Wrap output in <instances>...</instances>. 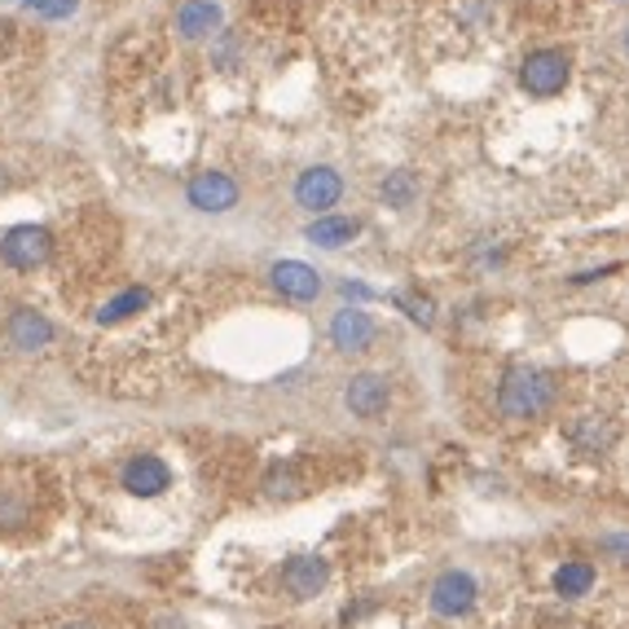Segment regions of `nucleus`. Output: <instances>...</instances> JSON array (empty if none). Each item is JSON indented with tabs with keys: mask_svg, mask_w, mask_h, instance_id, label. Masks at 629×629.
I'll return each mask as SVG.
<instances>
[{
	"mask_svg": "<svg viewBox=\"0 0 629 629\" xmlns=\"http://www.w3.org/2000/svg\"><path fill=\"white\" fill-rule=\"evenodd\" d=\"M555 406V379L537 366H511L497 384V410L506 419L515 422H528V419H542L546 410Z\"/></svg>",
	"mask_w": 629,
	"mask_h": 629,
	"instance_id": "1",
	"label": "nucleus"
},
{
	"mask_svg": "<svg viewBox=\"0 0 629 629\" xmlns=\"http://www.w3.org/2000/svg\"><path fill=\"white\" fill-rule=\"evenodd\" d=\"M573 80V57L564 49H537L520 66V88L528 97H559Z\"/></svg>",
	"mask_w": 629,
	"mask_h": 629,
	"instance_id": "2",
	"label": "nucleus"
},
{
	"mask_svg": "<svg viewBox=\"0 0 629 629\" xmlns=\"http://www.w3.org/2000/svg\"><path fill=\"white\" fill-rule=\"evenodd\" d=\"M475 599H480V581H475L466 568H444V573L431 581V590H427V608H431L436 617H444V621L466 617V612L475 608Z\"/></svg>",
	"mask_w": 629,
	"mask_h": 629,
	"instance_id": "3",
	"label": "nucleus"
},
{
	"mask_svg": "<svg viewBox=\"0 0 629 629\" xmlns=\"http://www.w3.org/2000/svg\"><path fill=\"white\" fill-rule=\"evenodd\" d=\"M53 255V233L44 224H13L0 238V260L9 269H40Z\"/></svg>",
	"mask_w": 629,
	"mask_h": 629,
	"instance_id": "4",
	"label": "nucleus"
},
{
	"mask_svg": "<svg viewBox=\"0 0 629 629\" xmlns=\"http://www.w3.org/2000/svg\"><path fill=\"white\" fill-rule=\"evenodd\" d=\"M344 199V177L326 164H313L295 177V203L313 216H331V208Z\"/></svg>",
	"mask_w": 629,
	"mask_h": 629,
	"instance_id": "5",
	"label": "nucleus"
},
{
	"mask_svg": "<svg viewBox=\"0 0 629 629\" xmlns=\"http://www.w3.org/2000/svg\"><path fill=\"white\" fill-rule=\"evenodd\" d=\"M375 339H379V326H375V317L361 304H344L331 317V344H335V353L357 357V353H370Z\"/></svg>",
	"mask_w": 629,
	"mask_h": 629,
	"instance_id": "6",
	"label": "nucleus"
},
{
	"mask_svg": "<svg viewBox=\"0 0 629 629\" xmlns=\"http://www.w3.org/2000/svg\"><path fill=\"white\" fill-rule=\"evenodd\" d=\"M119 484H124V493L128 497H164L168 489H172V466L159 458V453H137V458H128V466L119 471Z\"/></svg>",
	"mask_w": 629,
	"mask_h": 629,
	"instance_id": "7",
	"label": "nucleus"
},
{
	"mask_svg": "<svg viewBox=\"0 0 629 629\" xmlns=\"http://www.w3.org/2000/svg\"><path fill=\"white\" fill-rule=\"evenodd\" d=\"M344 406H348V415L361 422H375L388 415V406H392V384L384 379V375H353L348 379V388H344Z\"/></svg>",
	"mask_w": 629,
	"mask_h": 629,
	"instance_id": "8",
	"label": "nucleus"
},
{
	"mask_svg": "<svg viewBox=\"0 0 629 629\" xmlns=\"http://www.w3.org/2000/svg\"><path fill=\"white\" fill-rule=\"evenodd\" d=\"M186 203L203 216H224V211L238 208V181L224 177V172H195L190 186H186Z\"/></svg>",
	"mask_w": 629,
	"mask_h": 629,
	"instance_id": "9",
	"label": "nucleus"
},
{
	"mask_svg": "<svg viewBox=\"0 0 629 629\" xmlns=\"http://www.w3.org/2000/svg\"><path fill=\"white\" fill-rule=\"evenodd\" d=\"M269 282H273V291L282 300H295V304H313L322 295V273L313 264H304V260H277L269 269Z\"/></svg>",
	"mask_w": 629,
	"mask_h": 629,
	"instance_id": "10",
	"label": "nucleus"
},
{
	"mask_svg": "<svg viewBox=\"0 0 629 629\" xmlns=\"http://www.w3.org/2000/svg\"><path fill=\"white\" fill-rule=\"evenodd\" d=\"M331 581V564L322 555H295L282 564V590L291 599H317Z\"/></svg>",
	"mask_w": 629,
	"mask_h": 629,
	"instance_id": "11",
	"label": "nucleus"
},
{
	"mask_svg": "<svg viewBox=\"0 0 629 629\" xmlns=\"http://www.w3.org/2000/svg\"><path fill=\"white\" fill-rule=\"evenodd\" d=\"M4 335H9V344L18 348V353H40V348H49L53 344V322L44 317V313H35V308H13L9 313V322H4Z\"/></svg>",
	"mask_w": 629,
	"mask_h": 629,
	"instance_id": "12",
	"label": "nucleus"
},
{
	"mask_svg": "<svg viewBox=\"0 0 629 629\" xmlns=\"http://www.w3.org/2000/svg\"><path fill=\"white\" fill-rule=\"evenodd\" d=\"M220 22H224L220 0H186V4L177 9V31H181V40H208V35L220 31Z\"/></svg>",
	"mask_w": 629,
	"mask_h": 629,
	"instance_id": "13",
	"label": "nucleus"
},
{
	"mask_svg": "<svg viewBox=\"0 0 629 629\" xmlns=\"http://www.w3.org/2000/svg\"><path fill=\"white\" fill-rule=\"evenodd\" d=\"M361 233V220L357 216H313V224L304 229V238L313 242V247H322V251H339V247H348L353 238Z\"/></svg>",
	"mask_w": 629,
	"mask_h": 629,
	"instance_id": "14",
	"label": "nucleus"
},
{
	"mask_svg": "<svg viewBox=\"0 0 629 629\" xmlns=\"http://www.w3.org/2000/svg\"><path fill=\"white\" fill-rule=\"evenodd\" d=\"M568 440H573L581 453H608V449L617 444V427L608 419H599V415H586V419H577L568 427Z\"/></svg>",
	"mask_w": 629,
	"mask_h": 629,
	"instance_id": "15",
	"label": "nucleus"
},
{
	"mask_svg": "<svg viewBox=\"0 0 629 629\" xmlns=\"http://www.w3.org/2000/svg\"><path fill=\"white\" fill-rule=\"evenodd\" d=\"M595 590V564L590 559H564L555 568V595L559 599H581Z\"/></svg>",
	"mask_w": 629,
	"mask_h": 629,
	"instance_id": "16",
	"label": "nucleus"
},
{
	"mask_svg": "<svg viewBox=\"0 0 629 629\" xmlns=\"http://www.w3.org/2000/svg\"><path fill=\"white\" fill-rule=\"evenodd\" d=\"M141 308H150V291H146V286H128V291H119L115 300H106V304L97 308V322H102V326H119V322H128V317L141 313Z\"/></svg>",
	"mask_w": 629,
	"mask_h": 629,
	"instance_id": "17",
	"label": "nucleus"
},
{
	"mask_svg": "<svg viewBox=\"0 0 629 629\" xmlns=\"http://www.w3.org/2000/svg\"><path fill=\"white\" fill-rule=\"evenodd\" d=\"M379 195H384V203H388V208H410V203H415V195H419V181H415V172H406V168H401V172H388V181H384V190H379Z\"/></svg>",
	"mask_w": 629,
	"mask_h": 629,
	"instance_id": "18",
	"label": "nucleus"
},
{
	"mask_svg": "<svg viewBox=\"0 0 629 629\" xmlns=\"http://www.w3.org/2000/svg\"><path fill=\"white\" fill-rule=\"evenodd\" d=\"M392 304H397L415 326H431V322H436V304H431L427 295H419V291H397Z\"/></svg>",
	"mask_w": 629,
	"mask_h": 629,
	"instance_id": "19",
	"label": "nucleus"
},
{
	"mask_svg": "<svg viewBox=\"0 0 629 629\" xmlns=\"http://www.w3.org/2000/svg\"><path fill=\"white\" fill-rule=\"evenodd\" d=\"M80 9V0H31L35 18H71Z\"/></svg>",
	"mask_w": 629,
	"mask_h": 629,
	"instance_id": "20",
	"label": "nucleus"
},
{
	"mask_svg": "<svg viewBox=\"0 0 629 629\" xmlns=\"http://www.w3.org/2000/svg\"><path fill=\"white\" fill-rule=\"evenodd\" d=\"M599 551H604L608 559H617V564H629V533H608V537H599Z\"/></svg>",
	"mask_w": 629,
	"mask_h": 629,
	"instance_id": "21",
	"label": "nucleus"
},
{
	"mask_svg": "<svg viewBox=\"0 0 629 629\" xmlns=\"http://www.w3.org/2000/svg\"><path fill=\"white\" fill-rule=\"evenodd\" d=\"M0 524H4V528L27 524V506H18V502H0Z\"/></svg>",
	"mask_w": 629,
	"mask_h": 629,
	"instance_id": "22",
	"label": "nucleus"
},
{
	"mask_svg": "<svg viewBox=\"0 0 629 629\" xmlns=\"http://www.w3.org/2000/svg\"><path fill=\"white\" fill-rule=\"evenodd\" d=\"M264 489H269L273 497H282V493H295V489H291V471H269Z\"/></svg>",
	"mask_w": 629,
	"mask_h": 629,
	"instance_id": "23",
	"label": "nucleus"
},
{
	"mask_svg": "<svg viewBox=\"0 0 629 629\" xmlns=\"http://www.w3.org/2000/svg\"><path fill=\"white\" fill-rule=\"evenodd\" d=\"M375 291L370 286H361V282H344V300H370Z\"/></svg>",
	"mask_w": 629,
	"mask_h": 629,
	"instance_id": "24",
	"label": "nucleus"
},
{
	"mask_svg": "<svg viewBox=\"0 0 629 629\" xmlns=\"http://www.w3.org/2000/svg\"><path fill=\"white\" fill-rule=\"evenodd\" d=\"M159 629H186V621H172V617H164V621H159Z\"/></svg>",
	"mask_w": 629,
	"mask_h": 629,
	"instance_id": "25",
	"label": "nucleus"
},
{
	"mask_svg": "<svg viewBox=\"0 0 629 629\" xmlns=\"http://www.w3.org/2000/svg\"><path fill=\"white\" fill-rule=\"evenodd\" d=\"M62 629H97V626H88V621H71V626H62Z\"/></svg>",
	"mask_w": 629,
	"mask_h": 629,
	"instance_id": "26",
	"label": "nucleus"
},
{
	"mask_svg": "<svg viewBox=\"0 0 629 629\" xmlns=\"http://www.w3.org/2000/svg\"><path fill=\"white\" fill-rule=\"evenodd\" d=\"M626 53H629V27H626Z\"/></svg>",
	"mask_w": 629,
	"mask_h": 629,
	"instance_id": "27",
	"label": "nucleus"
}]
</instances>
